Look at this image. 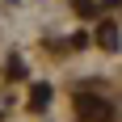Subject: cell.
<instances>
[{
  "instance_id": "6da1fadb",
  "label": "cell",
  "mask_w": 122,
  "mask_h": 122,
  "mask_svg": "<svg viewBox=\"0 0 122 122\" xmlns=\"http://www.w3.org/2000/svg\"><path fill=\"white\" fill-rule=\"evenodd\" d=\"M101 110H105L101 101H80V114H84L88 122H97V118H101Z\"/></svg>"
},
{
  "instance_id": "7a4b0ae2",
  "label": "cell",
  "mask_w": 122,
  "mask_h": 122,
  "mask_svg": "<svg viewBox=\"0 0 122 122\" xmlns=\"http://www.w3.org/2000/svg\"><path fill=\"white\" fill-rule=\"evenodd\" d=\"M30 101H34V105H46V101H51V88H42V84H38V88H34V97H30Z\"/></svg>"
}]
</instances>
